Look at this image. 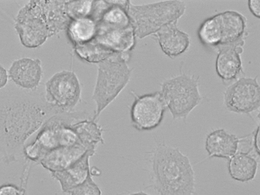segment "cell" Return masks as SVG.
Listing matches in <instances>:
<instances>
[{
	"label": "cell",
	"instance_id": "cell-6",
	"mask_svg": "<svg viewBox=\"0 0 260 195\" xmlns=\"http://www.w3.org/2000/svg\"><path fill=\"white\" fill-rule=\"evenodd\" d=\"M81 95L79 80L73 72L60 71L46 82L45 99L59 113L72 112Z\"/></svg>",
	"mask_w": 260,
	"mask_h": 195
},
{
	"label": "cell",
	"instance_id": "cell-19",
	"mask_svg": "<svg viewBox=\"0 0 260 195\" xmlns=\"http://www.w3.org/2000/svg\"><path fill=\"white\" fill-rule=\"evenodd\" d=\"M228 172L234 180L246 182L253 180L258 168L257 159L247 152L238 151L229 159Z\"/></svg>",
	"mask_w": 260,
	"mask_h": 195
},
{
	"label": "cell",
	"instance_id": "cell-12",
	"mask_svg": "<svg viewBox=\"0 0 260 195\" xmlns=\"http://www.w3.org/2000/svg\"><path fill=\"white\" fill-rule=\"evenodd\" d=\"M177 22L174 21L164 26L153 35L162 52L172 58L184 53L190 45L189 36L178 27Z\"/></svg>",
	"mask_w": 260,
	"mask_h": 195
},
{
	"label": "cell",
	"instance_id": "cell-13",
	"mask_svg": "<svg viewBox=\"0 0 260 195\" xmlns=\"http://www.w3.org/2000/svg\"><path fill=\"white\" fill-rule=\"evenodd\" d=\"M90 149L81 142L56 148L46 153L39 163L51 173L64 170Z\"/></svg>",
	"mask_w": 260,
	"mask_h": 195
},
{
	"label": "cell",
	"instance_id": "cell-3",
	"mask_svg": "<svg viewBox=\"0 0 260 195\" xmlns=\"http://www.w3.org/2000/svg\"><path fill=\"white\" fill-rule=\"evenodd\" d=\"M128 53H119L98 63L92 95L96 109L92 120L96 122L102 111L119 95L128 82L131 70L127 64Z\"/></svg>",
	"mask_w": 260,
	"mask_h": 195
},
{
	"label": "cell",
	"instance_id": "cell-9",
	"mask_svg": "<svg viewBox=\"0 0 260 195\" xmlns=\"http://www.w3.org/2000/svg\"><path fill=\"white\" fill-rule=\"evenodd\" d=\"M134 95L135 100L131 109L133 126L139 131H151L158 127L167 108L160 92Z\"/></svg>",
	"mask_w": 260,
	"mask_h": 195
},
{
	"label": "cell",
	"instance_id": "cell-7",
	"mask_svg": "<svg viewBox=\"0 0 260 195\" xmlns=\"http://www.w3.org/2000/svg\"><path fill=\"white\" fill-rule=\"evenodd\" d=\"M15 29L21 44L36 48L50 37L48 27L40 17L37 1H29L18 11L15 19Z\"/></svg>",
	"mask_w": 260,
	"mask_h": 195
},
{
	"label": "cell",
	"instance_id": "cell-4",
	"mask_svg": "<svg viewBox=\"0 0 260 195\" xmlns=\"http://www.w3.org/2000/svg\"><path fill=\"white\" fill-rule=\"evenodd\" d=\"M182 1H161L141 5L131 2L128 14L136 38L143 39L153 35L162 27L178 20L186 11Z\"/></svg>",
	"mask_w": 260,
	"mask_h": 195
},
{
	"label": "cell",
	"instance_id": "cell-14",
	"mask_svg": "<svg viewBox=\"0 0 260 195\" xmlns=\"http://www.w3.org/2000/svg\"><path fill=\"white\" fill-rule=\"evenodd\" d=\"M219 15L221 39L219 46L232 45L243 46L247 35L246 18L239 12L233 10L219 13Z\"/></svg>",
	"mask_w": 260,
	"mask_h": 195
},
{
	"label": "cell",
	"instance_id": "cell-17",
	"mask_svg": "<svg viewBox=\"0 0 260 195\" xmlns=\"http://www.w3.org/2000/svg\"><path fill=\"white\" fill-rule=\"evenodd\" d=\"M239 142V138L235 135L218 128L207 136L205 149L209 157L229 159L238 151Z\"/></svg>",
	"mask_w": 260,
	"mask_h": 195
},
{
	"label": "cell",
	"instance_id": "cell-8",
	"mask_svg": "<svg viewBox=\"0 0 260 195\" xmlns=\"http://www.w3.org/2000/svg\"><path fill=\"white\" fill-rule=\"evenodd\" d=\"M226 109L238 114H250L260 107V87L257 77H242L228 86L223 93Z\"/></svg>",
	"mask_w": 260,
	"mask_h": 195
},
{
	"label": "cell",
	"instance_id": "cell-10",
	"mask_svg": "<svg viewBox=\"0 0 260 195\" xmlns=\"http://www.w3.org/2000/svg\"><path fill=\"white\" fill-rule=\"evenodd\" d=\"M93 40L116 53H128L136 44L135 34L129 24H121L99 20Z\"/></svg>",
	"mask_w": 260,
	"mask_h": 195
},
{
	"label": "cell",
	"instance_id": "cell-23",
	"mask_svg": "<svg viewBox=\"0 0 260 195\" xmlns=\"http://www.w3.org/2000/svg\"><path fill=\"white\" fill-rule=\"evenodd\" d=\"M76 54L87 61L101 62L119 53H116L101 45L93 39L85 44L74 46Z\"/></svg>",
	"mask_w": 260,
	"mask_h": 195
},
{
	"label": "cell",
	"instance_id": "cell-16",
	"mask_svg": "<svg viewBox=\"0 0 260 195\" xmlns=\"http://www.w3.org/2000/svg\"><path fill=\"white\" fill-rule=\"evenodd\" d=\"M95 151L88 150L64 170L51 173L52 177L59 182L63 192L68 193L70 190L86 179L91 173L89 159Z\"/></svg>",
	"mask_w": 260,
	"mask_h": 195
},
{
	"label": "cell",
	"instance_id": "cell-15",
	"mask_svg": "<svg viewBox=\"0 0 260 195\" xmlns=\"http://www.w3.org/2000/svg\"><path fill=\"white\" fill-rule=\"evenodd\" d=\"M218 53L215 70L218 76L224 81H231L243 73L241 54L242 46L224 45L217 47Z\"/></svg>",
	"mask_w": 260,
	"mask_h": 195
},
{
	"label": "cell",
	"instance_id": "cell-1",
	"mask_svg": "<svg viewBox=\"0 0 260 195\" xmlns=\"http://www.w3.org/2000/svg\"><path fill=\"white\" fill-rule=\"evenodd\" d=\"M58 112L45 97L24 92L0 96V153L7 163L23 155L27 139Z\"/></svg>",
	"mask_w": 260,
	"mask_h": 195
},
{
	"label": "cell",
	"instance_id": "cell-28",
	"mask_svg": "<svg viewBox=\"0 0 260 195\" xmlns=\"http://www.w3.org/2000/svg\"><path fill=\"white\" fill-rule=\"evenodd\" d=\"M8 73L6 69L0 64V89L7 84L8 80Z\"/></svg>",
	"mask_w": 260,
	"mask_h": 195
},
{
	"label": "cell",
	"instance_id": "cell-24",
	"mask_svg": "<svg viewBox=\"0 0 260 195\" xmlns=\"http://www.w3.org/2000/svg\"><path fill=\"white\" fill-rule=\"evenodd\" d=\"M93 1H66L65 11L71 20L89 16Z\"/></svg>",
	"mask_w": 260,
	"mask_h": 195
},
{
	"label": "cell",
	"instance_id": "cell-26",
	"mask_svg": "<svg viewBox=\"0 0 260 195\" xmlns=\"http://www.w3.org/2000/svg\"><path fill=\"white\" fill-rule=\"evenodd\" d=\"M25 187L8 183L0 186V195H25Z\"/></svg>",
	"mask_w": 260,
	"mask_h": 195
},
{
	"label": "cell",
	"instance_id": "cell-5",
	"mask_svg": "<svg viewBox=\"0 0 260 195\" xmlns=\"http://www.w3.org/2000/svg\"><path fill=\"white\" fill-rule=\"evenodd\" d=\"M199 77L182 73L165 80L160 91L173 119L185 120L201 103Z\"/></svg>",
	"mask_w": 260,
	"mask_h": 195
},
{
	"label": "cell",
	"instance_id": "cell-29",
	"mask_svg": "<svg viewBox=\"0 0 260 195\" xmlns=\"http://www.w3.org/2000/svg\"><path fill=\"white\" fill-rule=\"evenodd\" d=\"M125 195H150V194H147L142 191H138V192H136L131 193L125 194Z\"/></svg>",
	"mask_w": 260,
	"mask_h": 195
},
{
	"label": "cell",
	"instance_id": "cell-27",
	"mask_svg": "<svg viewBox=\"0 0 260 195\" xmlns=\"http://www.w3.org/2000/svg\"><path fill=\"white\" fill-rule=\"evenodd\" d=\"M248 6L251 13L256 17H260V1L250 0L248 2Z\"/></svg>",
	"mask_w": 260,
	"mask_h": 195
},
{
	"label": "cell",
	"instance_id": "cell-25",
	"mask_svg": "<svg viewBox=\"0 0 260 195\" xmlns=\"http://www.w3.org/2000/svg\"><path fill=\"white\" fill-rule=\"evenodd\" d=\"M70 195H102V191L92 178L91 173L81 184L70 190Z\"/></svg>",
	"mask_w": 260,
	"mask_h": 195
},
{
	"label": "cell",
	"instance_id": "cell-18",
	"mask_svg": "<svg viewBox=\"0 0 260 195\" xmlns=\"http://www.w3.org/2000/svg\"><path fill=\"white\" fill-rule=\"evenodd\" d=\"M66 1H38L39 14L50 37L67 29L71 20L65 11Z\"/></svg>",
	"mask_w": 260,
	"mask_h": 195
},
{
	"label": "cell",
	"instance_id": "cell-20",
	"mask_svg": "<svg viewBox=\"0 0 260 195\" xmlns=\"http://www.w3.org/2000/svg\"><path fill=\"white\" fill-rule=\"evenodd\" d=\"M66 29L74 46L82 45L95 37L96 23L90 16H87L71 20Z\"/></svg>",
	"mask_w": 260,
	"mask_h": 195
},
{
	"label": "cell",
	"instance_id": "cell-2",
	"mask_svg": "<svg viewBox=\"0 0 260 195\" xmlns=\"http://www.w3.org/2000/svg\"><path fill=\"white\" fill-rule=\"evenodd\" d=\"M152 186L158 195H193L194 172L189 158L165 142L151 154Z\"/></svg>",
	"mask_w": 260,
	"mask_h": 195
},
{
	"label": "cell",
	"instance_id": "cell-21",
	"mask_svg": "<svg viewBox=\"0 0 260 195\" xmlns=\"http://www.w3.org/2000/svg\"><path fill=\"white\" fill-rule=\"evenodd\" d=\"M72 126L81 143L89 149L95 150L99 143H104L103 129L91 118L77 121Z\"/></svg>",
	"mask_w": 260,
	"mask_h": 195
},
{
	"label": "cell",
	"instance_id": "cell-22",
	"mask_svg": "<svg viewBox=\"0 0 260 195\" xmlns=\"http://www.w3.org/2000/svg\"><path fill=\"white\" fill-rule=\"evenodd\" d=\"M198 35L203 44L210 47L219 46L221 39L219 13L203 21L199 26Z\"/></svg>",
	"mask_w": 260,
	"mask_h": 195
},
{
	"label": "cell",
	"instance_id": "cell-11",
	"mask_svg": "<svg viewBox=\"0 0 260 195\" xmlns=\"http://www.w3.org/2000/svg\"><path fill=\"white\" fill-rule=\"evenodd\" d=\"M41 61L39 58L23 57L14 60L8 76L17 86L26 89H36L42 77Z\"/></svg>",
	"mask_w": 260,
	"mask_h": 195
}]
</instances>
